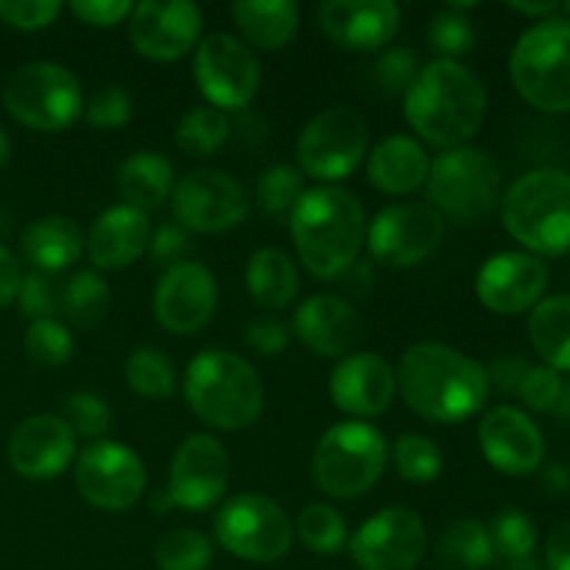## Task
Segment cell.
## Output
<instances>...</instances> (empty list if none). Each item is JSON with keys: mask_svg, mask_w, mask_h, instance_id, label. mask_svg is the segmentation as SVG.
I'll use <instances>...</instances> for the list:
<instances>
[{"mask_svg": "<svg viewBox=\"0 0 570 570\" xmlns=\"http://www.w3.org/2000/svg\"><path fill=\"white\" fill-rule=\"evenodd\" d=\"M395 384L412 412L438 423L468 421L482 410L490 393L488 371L462 351L440 343L406 348Z\"/></svg>", "mask_w": 570, "mask_h": 570, "instance_id": "cell-1", "label": "cell"}, {"mask_svg": "<svg viewBox=\"0 0 570 570\" xmlns=\"http://www.w3.org/2000/svg\"><path fill=\"white\" fill-rule=\"evenodd\" d=\"M406 122L417 137L443 150L462 148L482 128L488 92L471 67L451 59H434L404 95Z\"/></svg>", "mask_w": 570, "mask_h": 570, "instance_id": "cell-2", "label": "cell"}, {"mask_svg": "<svg viewBox=\"0 0 570 570\" xmlns=\"http://www.w3.org/2000/svg\"><path fill=\"white\" fill-rule=\"evenodd\" d=\"M295 250L315 278H340L365 243V206L343 187H315L289 215Z\"/></svg>", "mask_w": 570, "mask_h": 570, "instance_id": "cell-3", "label": "cell"}, {"mask_svg": "<svg viewBox=\"0 0 570 570\" xmlns=\"http://www.w3.org/2000/svg\"><path fill=\"white\" fill-rule=\"evenodd\" d=\"M187 406L212 429L237 432L259 421L265 387L254 367L232 351L212 348L195 356L184 373Z\"/></svg>", "mask_w": 570, "mask_h": 570, "instance_id": "cell-4", "label": "cell"}, {"mask_svg": "<svg viewBox=\"0 0 570 570\" xmlns=\"http://www.w3.org/2000/svg\"><path fill=\"white\" fill-rule=\"evenodd\" d=\"M501 220L512 239L534 256L570 250V173L538 167L523 173L501 195Z\"/></svg>", "mask_w": 570, "mask_h": 570, "instance_id": "cell-5", "label": "cell"}, {"mask_svg": "<svg viewBox=\"0 0 570 570\" xmlns=\"http://www.w3.org/2000/svg\"><path fill=\"white\" fill-rule=\"evenodd\" d=\"M510 78L534 109L570 111V20L546 17L527 28L510 53Z\"/></svg>", "mask_w": 570, "mask_h": 570, "instance_id": "cell-6", "label": "cell"}, {"mask_svg": "<svg viewBox=\"0 0 570 570\" xmlns=\"http://www.w3.org/2000/svg\"><path fill=\"white\" fill-rule=\"evenodd\" d=\"M387 440L365 421H345L323 432L312 454V476L332 499H360L387 465Z\"/></svg>", "mask_w": 570, "mask_h": 570, "instance_id": "cell-7", "label": "cell"}, {"mask_svg": "<svg viewBox=\"0 0 570 570\" xmlns=\"http://www.w3.org/2000/svg\"><path fill=\"white\" fill-rule=\"evenodd\" d=\"M426 195L443 220L468 226L490 215L501 200V170L484 148L443 150L429 167Z\"/></svg>", "mask_w": 570, "mask_h": 570, "instance_id": "cell-8", "label": "cell"}, {"mask_svg": "<svg viewBox=\"0 0 570 570\" xmlns=\"http://www.w3.org/2000/svg\"><path fill=\"white\" fill-rule=\"evenodd\" d=\"M3 104L17 122L37 131H65L83 115L78 78L56 61H28L3 83Z\"/></svg>", "mask_w": 570, "mask_h": 570, "instance_id": "cell-9", "label": "cell"}, {"mask_svg": "<svg viewBox=\"0 0 570 570\" xmlns=\"http://www.w3.org/2000/svg\"><path fill=\"white\" fill-rule=\"evenodd\" d=\"M293 534L287 512L267 495H234L215 515L217 543L245 562H278L293 546Z\"/></svg>", "mask_w": 570, "mask_h": 570, "instance_id": "cell-10", "label": "cell"}, {"mask_svg": "<svg viewBox=\"0 0 570 570\" xmlns=\"http://www.w3.org/2000/svg\"><path fill=\"white\" fill-rule=\"evenodd\" d=\"M301 173L317 181H340L360 167L367 154V126L362 115L348 106H332L312 117L301 131L298 145Z\"/></svg>", "mask_w": 570, "mask_h": 570, "instance_id": "cell-11", "label": "cell"}, {"mask_svg": "<svg viewBox=\"0 0 570 570\" xmlns=\"http://www.w3.org/2000/svg\"><path fill=\"white\" fill-rule=\"evenodd\" d=\"M173 215L181 228L220 234L248 217V193L243 184L217 167H195L173 187Z\"/></svg>", "mask_w": 570, "mask_h": 570, "instance_id": "cell-12", "label": "cell"}, {"mask_svg": "<svg viewBox=\"0 0 570 570\" xmlns=\"http://www.w3.org/2000/svg\"><path fill=\"white\" fill-rule=\"evenodd\" d=\"M193 76L204 98L215 109L232 111L245 109L256 98L262 83L254 50L232 33H209L195 48Z\"/></svg>", "mask_w": 570, "mask_h": 570, "instance_id": "cell-13", "label": "cell"}, {"mask_svg": "<svg viewBox=\"0 0 570 570\" xmlns=\"http://www.w3.org/2000/svg\"><path fill=\"white\" fill-rule=\"evenodd\" d=\"M72 479L87 504L104 512H122L145 493L142 460L128 445L115 440H95L76 456Z\"/></svg>", "mask_w": 570, "mask_h": 570, "instance_id": "cell-14", "label": "cell"}, {"mask_svg": "<svg viewBox=\"0 0 570 570\" xmlns=\"http://www.w3.org/2000/svg\"><path fill=\"white\" fill-rule=\"evenodd\" d=\"M443 234L445 220L429 204H393L373 217L365 239L373 262L404 271L432 256Z\"/></svg>", "mask_w": 570, "mask_h": 570, "instance_id": "cell-15", "label": "cell"}, {"mask_svg": "<svg viewBox=\"0 0 570 570\" xmlns=\"http://www.w3.org/2000/svg\"><path fill=\"white\" fill-rule=\"evenodd\" d=\"M426 554V527L410 507H384L351 538V557L362 570H415Z\"/></svg>", "mask_w": 570, "mask_h": 570, "instance_id": "cell-16", "label": "cell"}, {"mask_svg": "<svg viewBox=\"0 0 570 570\" xmlns=\"http://www.w3.org/2000/svg\"><path fill=\"white\" fill-rule=\"evenodd\" d=\"M228 468L232 462L220 440L212 434H189L173 454L167 495L184 510H209L226 493Z\"/></svg>", "mask_w": 570, "mask_h": 570, "instance_id": "cell-17", "label": "cell"}, {"mask_svg": "<svg viewBox=\"0 0 570 570\" xmlns=\"http://www.w3.org/2000/svg\"><path fill=\"white\" fill-rule=\"evenodd\" d=\"M204 14L189 0H145L128 14V39L150 61H173L198 45Z\"/></svg>", "mask_w": 570, "mask_h": 570, "instance_id": "cell-18", "label": "cell"}, {"mask_svg": "<svg viewBox=\"0 0 570 570\" xmlns=\"http://www.w3.org/2000/svg\"><path fill=\"white\" fill-rule=\"evenodd\" d=\"M549 267L540 256L523 250L495 254L479 267L476 298L495 315H521L543 301Z\"/></svg>", "mask_w": 570, "mask_h": 570, "instance_id": "cell-19", "label": "cell"}, {"mask_svg": "<svg viewBox=\"0 0 570 570\" xmlns=\"http://www.w3.org/2000/svg\"><path fill=\"white\" fill-rule=\"evenodd\" d=\"M217 282L200 262H178L161 273L154 289V315L167 332L195 334L212 321Z\"/></svg>", "mask_w": 570, "mask_h": 570, "instance_id": "cell-20", "label": "cell"}, {"mask_svg": "<svg viewBox=\"0 0 570 570\" xmlns=\"http://www.w3.org/2000/svg\"><path fill=\"white\" fill-rule=\"evenodd\" d=\"M479 445L495 471L529 476L546 460V440L538 423L515 406H493L479 423Z\"/></svg>", "mask_w": 570, "mask_h": 570, "instance_id": "cell-21", "label": "cell"}, {"mask_svg": "<svg viewBox=\"0 0 570 570\" xmlns=\"http://www.w3.org/2000/svg\"><path fill=\"white\" fill-rule=\"evenodd\" d=\"M9 465L26 479H53L76 460V434L59 415H31L9 438Z\"/></svg>", "mask_w": 570, "mask_h": 570, "instance_id": "cell-22", "label": "cell"}, {"mask_svg": "<svg viewBox=\"0 0 570 570\" xmlns=\"http://www.w3.org/2000/svg\"><path fill=\"white\" fill-rule=\"evenodd\" d=\"M321 31L354 53L382 50L401 26L399 6L390 0H326L317 9Z\"/></svg>", "mask_w": 570, "mask_h": 570, "instance_id": "cell-23", "label": "cell"}, {"mask_svg": "<svg viewBox=\"0 0 570 570\" xmlns=\"http://www.w3.org/2000/svg\"><path fill=\"white\" fill-rule=\"evenodd\" d=\"M395 371L379 354H351L334 367L328 393L337 410L354 417H373L390 410L395 399Z\"/></svg>", "mask_w": 570, "mask_h": 570, "instance_id": "cell-24", "label": "cell"}, {"mask_svg": "<svg viewBox=\"0 0 570 570\" xmlns=\"http://www.w3.org/2000/svg\"><path fill=\"white\" fill-rule=\"evenodd\" d=\"M293 328L306 348L328 360L351 354L365 332L360 312L351 306V301L328 293L309 295L295 309Z\"/></svg>", "mask_w": 570, "mask_h": 570, "instance_id": "cell-25", "label": "cell"}, {"mask_svg": "<svg viewBox=\"0 0 570 570\" xmlns=\"http://www.w3.org/2000/svg\"><path fill=\"white\" fill-rule=\"evenodd\" d=\"M150 223L148 215L134 206H111L92 223L87 237L89 259L100 271H122L148 250Z\"/></svg>", "mask_w": 570, "mask_h": 570, "instance_id": "cell-26", "label": "cell"}, {"mask_svg": "<svg viewBox=\"0 0 570 570\" xmlns=\"http://www.w3.org/2000/svg\"><path fill=\"white\" fill-rule=\"evenodd\" d=\"M426 148L406 134L382 139L367 156V181L387 195H410L429 178Z\"/></svg>", "mask_w": 570, "mask_h": 570, "instance_id": "cell-27", "label": "cell"}, {"mask_svg": "<svg viewBox=\"0 0 570 570\" xmlns=\"http://www.w3.org/2000/svg\"><path fill=\"white\" fill-rule=\"evenodd\" d=\"M22 254L39 273H59L76 265L83 254V234L76 220L48 215L22 232Z\"/></svg>", "mask_w": 570, "mask_h": 570, "instance_id": "cell-28", "label": "cell"}, {"mask_svg": "<svg viewBox=\"0 0 570 570\" xmlns=\"http://www.w3.org/2000/svg\"><path fill=\"white\" fill-rule=\"evenodd\" d=\"M232 17L245 42L259 50H282L293 42L301 22V11L293 0H237Z\"/></svg>", "mask_w": 570, "mask_h": 570, "instance_id": "cell-29", "label": "cell"}, {"mask_svg": "<svg viewBox=\"0 0 570 570\" xmlns=\"http://www.w3.org/2000/svg\"><path fill=\"white\" fill-rule=\"evenodd\" d=\"M117 187H120L126 206H134L139 212L156 209L173 193V165L167 161V156L156 154V150H139L120 165Z\"/></svg>", "mask_w": 570, "mask_h": 570, "instance_id": "cell-30", "label": "cell"}, {"mask_svg": "<svg viewBox=\"0 0 570 570\" xmlns=\"http://www.w3.org/2000/svg\"><path fill=\"white\" fill-rule=\"evenodd\" d=\"M245 284H248L250 298L262 309H284L298 295V267L284 250L259 248L248 259V267H245Z\"/></svg>", "mask_w": 570, "mask_h": 570, "instance_id": "cell-31", "label": "cell"}, {"mask_svg": "<svg viewBox=\"0 0 570 570\" xmlns=\"http://www.w3.org/2000/svg\"><path fill=\"white\" fill-rule=\"evenodd\" d=\"M529 340L551 371H570V295H551L534 306Z\"/></svg>", "mask_w": 570, "mask_h": 570, "instance_id": "cell-32", "label": "cell"}, {"mask_svg": "<svg viewBox=\"0 0 570 570\" xmlns=\"http://www.w3.org/2000/svg\"><path fill=\"white\" fill-rule=\"evenodd\" d=\"M438 557L454 570H482L495 560L493 540L484 523L473 518H460L443 532L438 543Z\"/></svg>", "mask_w": 570, "mask_h": 570, "instance_id": "cell-33", "label": "cell"}, {"mask_svg": "<svg viewBox=\"0 0 570 570\" xmlns=\"http://www.w3.org/2000/svg\"><path fill=\"white\" fill-rule=\"evenodd\" d=\"M111 304L109 284L95 271L72 273L70 282L61 287V306L67 321L78 328H95L106 317Z\"/></svg>", "mask_w": 570, "mask_h": 570, "instance_id": "cell-34", "label": "cell"}, {"mask_svg": "<svg viewBox=\"0 0 570 570\" xmlns=\"http://www.w3.org/2000/svg\"><path fill=\"white\" fill-rule=\"evenodd\" d=\"M232 137V122L215 106H195L178 120L176 145L193 159H209Z\"/></svg>", "mask_w": 570, "mask_h": 570, "instance_id": "cell-35", "label": "cell"}, {"mask_svg": "<svg viewBox=\"0 0 570 570\" xmlns=\"http://www.w3.org/2000/svg\"><path fill=\"white\" fill-rule=\"evenodd\" d=\"M122 373H126L128 387L142 399L165 401L176 390V367L167 360L165 351L150 348V345L131 351Z\"/></svg>", "mask_w": 570, "mask_h": 570, "instance_id": "cell-36", "label": "cell"}, {"mask_svg": "<svg viewBox=\"0 0 570 570\" xmlns=\"http://www.w3.org/2000/svg\"><path fill=\"white\" fill-rule=\"evenodd\" d=\"M304 193V173L289 165L267 167L256 184V200L273 220H289Z\"/></svg>", "mask_w": 570, "mask_h": 570, "instance_id": "cell-37", "label": "cell"}, {"mask_svg": "<svg viewBox=\"0 0 570 570\" xmlns=\"http://www.w3.org/2000/svg\"><path fill=\"white\" fill-rule=\"evenodd\" d=\"M488 532L490 540H493V551L499 557H504L507 562L523 566V562L534 554V549H538V527H534L532 518L523 510H518V507L501 510Z\"/></svg>", "mask_w": 570, "mask_h": 570, "instance_id": "cell-38", "label": "cell"}, {"mask_svg": "<svg viewBox=\"0 0 570 570\" xmlns=\"http://www.w3.org/2000/svg\"><path fill=\"white\" fill-rule=\"evenodd\" d=\"M295 534L315 554H337L348 540L345 518L328 504H309L306 510H301Z\"/></svg>", "mask_w": 570, "mask_h": 570, "instance_id": "cell-39", "label": "cell"}, {"mask_svg": "<svg viewBox=\"0 0 570 570\" xmlns=\"http://www.w3.org/2000/svg\"><path fill=\"white\" fill-rule=\"evenodd\" d=\"M159 570H206L212 566V540L198 529H176L156 543Z\"/></svg>", "mask_w": 570, "mask_h": 570, "instance_id": "cell-40", "label": "cell"}, {"mask_svg": "<svg viewBox=\"0 0 570 570\" xmlns=\"http://www.w3.org/2000/svg\"><path fill=\"white\" fill-rule=\"evenodd\" d=\"M393 462L395 471H399L406 482H434V479L443 473V454H440V449L434 445V440L415 432H406L395 440Z\"/></svg>", "mask_w": 570, "mask_h": 570, "instance_id": "cell-41", "label": "cell"}, {"mask_svg": "<svg viewBox=\"0 0 570 570\" xmlns=\"http://www.w3.org/2000/svg\"><path fill=\"white\" fill-rule=\"evenodd\" d=\"M72 334L61 326L53 317H42V321H33L26 332V354L28 360L37 362L45 367H59L67 365L72 360Z\"/></svg>", "mask_w": 570, "mask_h": 570, "instance_id": "cell-42", "label": "cell"}, {"mask_svg": "<svg viewBox=\"0 0 570 570\" xmlns=\"http://www.w3.org/2000/svg\"><path fill=\"white\" fill-rule=\"evenodd\" d=\"M429 48L440 53V59L456 61V56L471 53L476 45V31H473L471 20L462 11L443 9L432 17L429 22Z\"/></svg>", "mask_w": 570, "mask_h": 570, "instance_id": "cell-43", "label": "cell"}, {"mask_svg": "<svg viewBox=\"0 0 570 570\" xmlns=\"http://www.w3.org/2000/svg\"><path fill=\"white\" fill-rule=\"evenodd\" d=\"M421 76V59L410 48H390L379 56L371 78L384 95H406Z\"/></svg>", "mask_w": 570, "mask_h": 570, "instance_id": "cell-44", "label": "cell"}, {"mask_svg": "<svg viewBox=\"0 0 570 570\" xmlns=\"http://www.w3.org/2000/svg\"><path fill=\"white\" fill-rule=\"evenodd\" d=\"M65 423L72 429L76 438L98 440L109 432L111 410L100 395L95 393H72L65 401Z\"/></svg>", "mask_w": 570, "mask_h": 570, "instance_id": "cell-45", "label": "cell"}, {"mask_svg": "<svg viewBox=\"0 0 570 570\" xmlns=\"http://www.w3.org/2000/svg\"><path fill=\"white\" fill-rule=\"evenodd\" d=\"M131 95L120 83H106L83 106V117L95 128H120L131 120Z\"/></svg>", "mask_w": 570, "mask_h": 570, "instance_id": "cell-46", "label": "cell"}, {"mask_svg": "<svg viewBox=\"0 0 570 570\" xmlns=\"http://www.w3.org/2000/svg\"><path fill=\"white\" fill-rule=\"evenodd\" d=\"M17 301H20L22 315L42 321V317H50L61 306V287L53 282L50 273L33 271L22 276Z\"/></svg>", "mask_w": 570, "mask_h": 570, "instance_id": "cell-47", "label": "cell"}, {"mask_svg": "<svg viewBox=\"0 0 570 570\" xmlns=\"http://www.w3.org/2000/svg\"><path fill=\"white\" fill-rule=\"evenodd\" d=\"M562 387H566V382H562L560 373L551 371L549 365H538L527 371L521 387H518V399L532 412H554Z\"/></svg>", "mask_w": 570, "mask_h": 570, "instance_id": "cell-48", "label": "cell"}, {"mask_svg": "<svg viewBox=\"0 0 570 570\" xmlns=\"http://www.w3.org/2000/svg\"><path fill=\"white\" fill-rule=\"evenodd\" d=\"M61 3L56 0H0V20L20 31H37L59 17Z\"/></svg>", "mask_w": 570, "mask_h": 570, "instance_id": "cell-49", "label": "cell"}, {"mask_svg": "<svg viewBox=\"0 0 570 570\" xmlns=\"http://www.w3.org/2000/svg\"><path fill=\"white\" fill-rule=\"evenodd\" d=\"M134 6L128 0H76L72 14L92 28H111L131 14Z\"/></svg>", "mask_w": 570, "mask_h": 570, "instance_id": "cell-50", "label": "cell"}, {"mask_svg": "<svg viewBox=\"0 0 570 570\" xmlns=\"http://www.w3.org/2000/svg\"><path fill=\"white\" fill-rule=\"evenodd\" d=\"M287 328L278 321H273V317H256V321H250L248 328H245V343H248L256 354L276 356L278 351L287 348Z\"/></svg>", "mask_w": 570, "mask_h": 570, "instance_id": "cell-51", "label": "cell"}, {"mask_svg": "<svg viewBox=\"0 0 570 570\" xmlns=\"http://www.w3.org/2000/svg\"><path fill=\"white\" fill-rule=\"evenodd\" d=\"M148 250L154 256V262H159V265H178L181 254L187 250V232L178 223H165V226L156 228V234H150Z\"/></svg>", "mask_w": 570, "mask_h": 570, "instance_id": "cell-52", "label": "cell"}, {"mask_svg": "<svg viewBox=\"0 0 570 570\" xmlns=\"http://www.w3.org/2000/svg\"><path fill=\"white\" fill-rule=\"evenodd\" d=\"M529 367L532 365H529L521 354H501L490 362L488 382L495 384L501 393L518 395V387H521V382H523V376H527Z\"/></svg>", "mask_w": 570, "mask_h": 570, "instance_id": "cell-53", "label": "cell"}, {"mask_svg": "<svg viewBox=\"0 0 570 570\" xmlns=\"http://www.w3.org/2000/svg\"><path fill=\"white\" fill-rule=\"evenodd\" d=\"M546 566L549 570H570V521L557 523L546 540Z\"/></svg>", "mask_w": 570, "mask_h": 570, "instance_id": "cell-54", "label": "cell"}, {"mask_svg": "<svg viewBox=\"0 0 570 570\" xmlns=\"http://www.w3.org/2000/svg\"><path fill=\"white\" fill-rule=\"evenodd\" d=\"M20 284H22V271H20V262L17 256L11 254L9 248L0 245V309L9 306L11 301L17 298L20 293Z\"/></svg>", "mask_w": 570, "mask_h": 570, "instance_id": "cell-55", "label": "cell"}, {"mask_svg": "<svg viewBox=\"0 0 570 570\" xmlns=\"http://www.w3.org/2000/svg\"><path fill=\"white\" fill-rule=\"evenodd\" d=\"M540 488L546 490V495L551 499H562L570 493V468L562 462H549V465H540Z\"/></svg>", "mask_w": 570, "mask_h": 570, "instance_id": "cell-56", "label": "cell"}, {"mask_svg": "<svg viewBox=\"0 0 570 570\" xmlns=\"http://www.w3.org/2000/svg\"><path fill=\"white\" fill-rule=\"evenodd\" d=\"M340 282L345 284V289L354 295H367V289H373L376 284V276H373V267L371 262H354L348 271L340 276Z\"/></svg>", "mask_w": 570, "mask_h": 570, "instance_id": "cell-57", "label": "cell"}, {"mask_svg": "<svg viewBox=\"0 0 570 570\" xmlns=\"http://www.w3.org/2000/svg\"><path fill=\"white\" fill-rule=\"evenodd\" d=\"M510 9L518 11V14L540 17V20H546V17H557V11H562V6L546 0V3H510Z\"/></svg>", "mask_w": 570, "mask_h": 570, "instance_id": "cell-58", "label": "cell"}, {"mask_svg": "<svg viewBox=\"0 0 570 570\" xmlns=\"http://www.w3.org/2000/svg\"><path fill=\"white\" fill-rule=\"evenodd\" d=\"M554 415L560 417V421H570V384L568 382H566V387H562L560 401H557Z\"/></svg>", "mask_w": 570, "mask_h": 570, "instance_id": "cell-59", "label": "cell"}, {"mask_svg": "<svg viewBox=\"0 0 570 570\" xmlns=\"http://www.w3.org/2000/svg\"><path fill=\"white\" fill-rule=\"evenodd\" d=\"M9 154H11V145H9V137L3 134V128H0V167L9 161Z\"/></svg>", "mask_w": 570, "mask_h": 570, "instance_id": "cell-60", "label": "cell"}, {"mask_svg": "<svg viewBox=\"0 0 570 570\" xmlns=\"http://www.w3.org/2000/svg\"><path fill=\"white\" fill-rule=\"evenodd\" d=\"M562 14H566V20H570V3L562 6Z\"/></svg>", "mask_w": 570, "mask_h": 570, "instance_id": "cell-61", "label": "cell"}]
</instances>
